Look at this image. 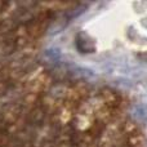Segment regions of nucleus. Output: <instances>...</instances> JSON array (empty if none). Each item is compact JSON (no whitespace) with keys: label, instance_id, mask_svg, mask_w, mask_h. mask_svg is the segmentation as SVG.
Returning a JSON list of instances; mask_svg holds the SVG:
<instances>
[{"label":"nucleus","instance_id":"nucleus-1","mask_svg":"<svg viewBox=\"0 0 147 147\" xmlns=\"http://www.w3.org/2000/svg\"><path fill=\"white\" fill-rule=\"evenodd\" d=\"M76 47H78V49L80 52H83V53H92V52H94V49H96L94 41L92 40L90 38H88L86 35H84V34L78 36V39H76Z\"/></svg>","mask_w":147,"mask_h":147},{"label":"nucleus","instance_id":"nucleus-2","mask_svg":"<svg viewBox=\"0 0 147 147\" xmlns=\"http://www.w3.org/2000/svg\"><path fill=\"white\" fill-rule=\"evenodd\" d=\"M142 57H143V58H146V61H147V54H143Z\"/></svg>","mask_w":147,"mask_h":147}]
</instances>
